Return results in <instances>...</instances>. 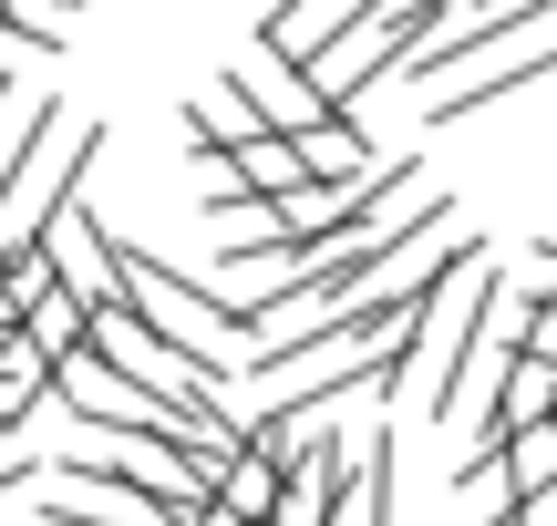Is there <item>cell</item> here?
<instances>
[{
    "label": "cell",
    "mask_w": 557,
    "mask_h": 526,
    "mask_svg": "<svg viewBox=\"0 0 557 526\" xmlns=\"http://www.w3.org/2000/svg\"><path fill=\"white\" fill-rule=\"evenodd\" d=\"M434 21H444V0H393V11H372V21H351V32L320 41V52H310V83L341 103V114H351L382 73H403V52H413Z\"/></svg>",
    "instance_id": "obj_1"
},
{
    "label": "cell",
    "mask_w": 557,
    "mask_h": 526,
    "mask_svg": "<svg viewBox=\"0 0 557 526\" xmlns=\"http://www.w3.org/2000/svg\"><path fill=\"white\" fill-rule=\"evenodd\" d=\"M238 93L259 103V124H278V135H299V124L341 114V103L310 83V62H278V52H248V62H238Z\"/></svg>",
    "instance_id": "obj_2"
},
{
    "label": "cell",
    "mask_w": 557,
    "mask_h": 526,
    "mask_svg": "<svg viewBox=\"0 0 557 526\" xmlns=\"http://www.w3.org/2000/svg\"><path fill=\"white\" fill-rule=\"evenodd\" d=\"M320 526H393V434H361L351 444V465H341V486H331V516Z\"/></svg>",
    "instance_id": "obj_3"
},
{
    "label": "cell",
    "mask_w": 557,
    "mask_h": 526,
    "mask_svg": "<svg viewBox=\"0 0 557 526\" xmlns=\"http://www.w3.org/2000/svg\"><path fill=\"white\" fill-rule=\"evenodd\" d=\"M537 83H557V32L517 41V52H506L496 73H485V83H465V93H444V103H434V124H455V114H485V103H517V93H537Z\"/></svg>",
    "instance_id": "obj_4"
},
{
    "label": "cell",
    "mask_w": 557,
    "mask_h": 526,
    "mask_svg": "<svg viewBox=\"0 0 557 526\" xmlns=\"http://www.w3.org/2000/svg\"><path fill=\"white\" fill-rule=\"evenodd\" d=\"M32 516L41 526H176V506H156V496H83V486H52Z\"/></svg>",
    "instance_id": "obj_5"
},
{
    "label": "cell",
    "mask_w": 557,
    "mask_h": 526,
    "mask_svg": "<svg viewBox=\"0 0 557 526\" xmlns=\"http://www.w3.org/2000/svg\"><path fill=\"white\" fill-rule=\"evenodd\" d=\"M248 135H259V103L238 93V73L207 83V93L186 103V145H248Z\"/></svg>",
    "instance_id": "obj_6"
},
{
    "label": "cell",
    "mask_w": 557,
    "mask_h": 526,
    "mask_svg": "<svg viewBox=\"0 0 557 526\" xmlns=\"http://www.w3.org/2000/svg\"><path fill=\"white\" fill-rule=\"evenodd\" d=\"M227 165H238V186H248V197H278V186H299V145L278 135V124H259L248 145H227Z\"/></svg>",
    "instance_id": "obj_7"
},
{
    "label": "cell",
    "mask_w": 557,
    "mask_h": 526,
    "mask_svg": "<svg viewBox=\"0 0 557 526\" xmlns=\"http://www.w3.org/2000/svg\"><path fill=\"white\" fill-rule=\"evenodd\" d=\"M496 475H506V496H527V486H557V434H547V424H517V434H496Z\"/></svg>",
    "instance_id": "obj_8"
},
{
    "label": "cell",
    "mask_w": 557,
    "mask_h": 526,
    "mask_svg": "<svg viewBox=\"0 0 557 526\" xmlns=\"http://www.w3.org/2000/svg\"><path fill=\"white\" fill-rule=\"evenodd\" d=\"M269 496H278V465H269L259 444H238V454H227V475H218V506L259 526V516H269Z\"/></svg>",
    "instance_id": "obj_9"
},
{
    "label": "cell",
    "mask_w": 557,
    "mask_h": 526,
    "mask_svg": "<svg viewBox=\"0 0 557 526\" xmlns=\"http://www.w3.org/2000/svg\"><path fill=\"white\" fill-rule=\"evenodd\" d=\"M41 475V444H32V424H0V496L11 486H32Z\"/></svg>",
    "instance_id": "obj_10"
},
{
    "label": "cell",
    "mask_w": 557,
    "mask_h": 526,
    "mask_svg": "<svg viewBox=\"0 0 557 526\" xmlns=\"http://www.w3.org/2000/svg\"><path fill=\"white\" fill-rule=\"evenodd\" d=\"M485 526H557V486H527V496H506Z\"/></svg>",
    "instance_id": "obj_11"
},
{
    "label": "cell",
    "mask_w": 557,
    "mask_h": 526,
    "mask_svg": "<svg viewBox=\"0 0 557 526\" xmlns=\"http://www.w3.org/2000/svg\"><path fill=\"white\" fill-rule=\"evenodd\" d=\"M0 424H41V383H21V372H0Z\"/></svg>",
    "instance_id": "obj_12"
},
{
    "label": "cell",
    "mask_w": 557,
    "mask_h": 526,
    "mask_svg": "<svg viewBox=\"0 0 557 526\" xmlns=\"http://www.w3.org/2000/svg\"><path fill=\"white\" fill-rule=\"evenodd\" d=\"M527 289H537V310H557V238H537V279Z\"/></svg>",
    "instance_id": "obj_13"
},
{
    "label": "cell",
    "mask_w": 557,
    "mask_h": 526,
    "mask_svg": "<svg viewBox=\"0 0 557 526\" xmlns=\"http://www.w3.org/2000/svg\"><path fill=\"white\" fill-rule=\"evenodd\" d=\"M547 434H557V403H547Z\"/></svg>",
    "instance_id": "obj_14"
},
{
    "label": "cell",
    "mask_w": 557,
    "mask_h": 526,
    "mask_svg": "<svg viewBox=\"0 0 557 526\" xmlns=\"http://www.w3.org/2000/svg\"><path fill=\"white\" fill-rule=\"evenodd\" d=\"M0 341H11V321H0Z\"/></svg>",
    "instance_id": "obj_15"
}]
</instances>
